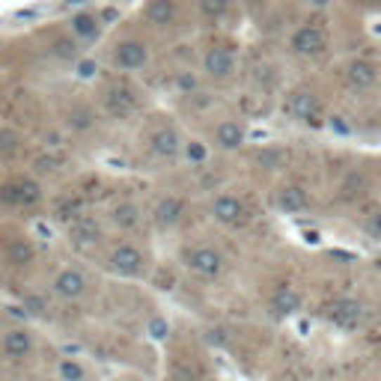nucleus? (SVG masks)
Returning a JSON list of instances; mask_svg holds the SVG:
<instances>
[{"label": "nucleus", "mask_w": 381, "mask_h": 381, "mask_svg": "<svg viewBox=\"0 0 381 381\" xmlns=\"http://www.w3.org/2000/svg\"><path fill=\"white\" fill-rule=\"evenodd\" d=\"M39 197H42V188L30 176H15L6 185H0V200L12 209H27L33 202H39Z\"/></svg>", "instance_id": "f257e3e1"}, {"label": "nucleus", "mask_w": 381, "mask_h": 381, "mask_svg": "<svg viewBox=\"0 0 381 381\" xmlns=\"http://www.w3.org/2000/svg\"><path fill=\"white\" fill-rule=\"evenodd\" d=\"M143 265H146V257H143V250L141 247H134V245H117L110 250V259H108V269L113 274H120L125 277V280H131V277H141L143 274Z\"/></svg>", "instance_id": "f03ea898"}, {"label": "nucleus", "mask_w": 381, "mask_h": 381, "mask_svg": "<svg viewBox=\"0 0 381 381\" xmlns=\"http://www.w3.org/2000/svg\"><path fill=\"white\" fill-rule=\"evenodd\" d=\"M289 48H292V54H298V57H316V54H322V51L328 48V33L322 27L307 24V27L292 33Z\"/></svg>", "instance_id": "7ed1b4c3"}, {"label": "nucleus", "mask_w": 381, "mask_h": 381, "mask_svg": "<svg viewBox=\"0 0 381 381\" xmlns=\"http://www.w3.org/2000/svg\"><path fill=\"white\" fill-rule=\"evenodd\" d=\"M185 265L197 277H218L224 271V257L214 247H190L185 253Z\"/></svg>", "instance_id": "20e7f679"}, {"label": "nucleus", "mask_w": 381, "mask_h": 381, "mask_svg": "<svg viewBox=\"0 0 381 381\" xmlns=\"http://www.w3.org/2000/svg\"><path fill=\"white\" fill-rule=\"evenodd\" d=\"M137 105H141V98H137V93L131 90V86H125V84L110 86V90L105 93V110L110 113V117H117V120L131 117V113L137 110Z\"/></svg>", "instance_id": "39448f33"}, {"label": "nucleus", "mask_w": 381, "mask_h": 381, "mask_svg": "<svg viewBox=\"0 0 381 381\" xmlns=\"http://www.w3.org/2000/svg\"><path fill=\"white\" fill-rule=\"evenodd\" d=\"M182 149H185L182 137H179V131H176V129H170V125H161V129H155L149 134V152L155 158H161V161L176 158Z\"/></svg>", "instance_id": "423d86ee"}, {"label": "nucleus", "mask_w": 381, "mask_h": 381, "mask_svg": "<svg viewBox=\"0 0 381 381\" xmlns=\"http://www.w3.org/2000/svg\"><path fill=\"white\" fill-rule=\"evenodd\" d=\"M212 218L224 226H238L247 221V209L235 194H221L212 202Z\"/></svg>", "instance_id": "0eeeda50"}, {"label": "nucleus", "mask_w": 381, "mask_h": 381, "mask_svg": "<svg viewBox=\"0 0 381 381\" xmlns=\"http://www.w3.org/2000/svg\"><path fill=\"white\" fill-rule=\"evenodd\" d=\"M113 60H117V66L122 72H137V69L146 66L149 48L143 42H137V39H125V42L117 45V51H113Z\"/></svg>", "instance_id": "6e6552de"}, {"label": "nucleus", "mask_w": 381, "mask_h": 381, "mask_svg": "<svg viewBox=\"0 0 381 381\" xmlns=\"http://www.w3.org/2000/svg\"><path fill=\"white\" fill-rule=\"evenodd\" d=\"M286 110L292 113L295 120H304V122H310V125H322V120H319V101H316V96L310 93V90H295L289 96V101H286Z\"/></svg>", "instance_id": "1a4fd4ad"}, {"label": "nucleus", "mask_w": 381, "mask_h": 381, "mask_svg": "<svg viewBox=\"0 0 381 381\" xmlns=\"http://www.w3.org/2000/svg\"><path fill=\"white\" fill-rule=\"evenodd\" d=\"M328 319H331L337 328L354 331V328L361 325V319H363V307L358 301H351V298H340V301H334L331 307H328Z\"/></svg>", "instance_id": "9d476101"}, {"label": "nucleus", "mask_w": 381, "mask_h": 381, "mask_svg": "<svg viewBox=\"0 0 381 381\" xmlns=\"http://www.w3.org/2000/svg\"><path fill=\"white\" fill-rule=\"evenodd\" d=\"M202 69H206L209 78H230V72L235 69V57L233 51L226 45H214L206 51V57H202Z\"/></svg>", "instance_id": "9b49d317"}, {"label": "nucleus", "mask_w": 381, "mask_h": 381, "mask_svg": "<svg viewBox=\"0 0 381 381\" xmlns=\"http://www.w3.org/2000/svg\"><path fill=\"white\" fill-rule=\"evenodd\" d=\"M274 206L289 212V214H298V212H304L310 206V194H307V188L304 185H283L280 190H277V197H274Z\"/></svg>", "instance_id": "f8f14e48"}, {"label": "nucleus", "mask_w": 381, "mask_h": 381, "mask_svg": "<svg viewBox=\"0 0 381 381\" xmlns=\"http://www.w3.org/2000/svg\"><path fill=\"white\" fill-rule=\"evenodd\" d=\"M84 292H86V277L81 271L66 269V271H60L54 277V295L66 298V301H75V298H81Z\"/></svg>", "instance_id": "ddd939ff"}, {"label": "nucleus", "mask_w": 381, "mask_h": 381, "mask_svg": "<svg viewBox=\"0 0 381 381\" xmlns=\"http://www.w3.org/2000/svg\"><path fill=\"white\" fill-rule=\"evenodd\" d=\"M152 218H155L158 226L170 230V226H176V224L185 218V200H179V197H161V200L155 202V212H152Z\"/></svg>", "instance_id": "4468645a"}, {"label": "nucleus", "mask_w": 381, "mask_h": 381, "mask_svg": "<svg viewBox=\"0 0 381 381\" xmlns=\"http://www.w3.org/2000/svg\"><path fill=\"white\" fill-rule=\"evenodd\" d=\"M346 81H349L351 90H370V86H375V81H378V72L370 60H354L346 69Z\"/></svg>", "instance_id": "2eb2a0df"}, {"label": "nucleus", "mask_w": 381, "mask_h": 381, "mask_svg": "<svg viewBox=\"0 0 381 381\" xmlns=\"http://www.w3.org/2000/svg\"><path fill=\"white\" fill-rule=\"evenodd\" d=\"M4 351L9 354V358H27V354L33 351V337L24 331V328H12V331L4 334Z\"/></svg>", "instance_id": "dca6fc26"}, {"label": "nucleus", "mask_w": 381, "mask_h": 381, "mask_svg": "<svg viewBox=\"0 0 381 381\" xmlns=\"http://www.w3.org/2000/svg\"><path fill=\"white\" fill-rule=\"evenodd\" d=\"M214 141H218L221 149H241V143H245V125L235 122V120H226L218 125V131H214Z\"/></svg>", "instance_id": "f3484780"}, {"label": "nucleus", "mask_w": 381, "mask_h": 381, "mask_svg": "<svg viewBox=\"0 0 381 381\" xmlns=\"http://www.w3.org/2000/svg\"><path fill=\"white\" fill-rule=\"evenodd\" d=\"M72 241L78 247H93L101 241V230H98V224L93 218H78L72 224Z\"/></svg>", "instance_id": "a211bd4d"}, {"label": "nucleus", "mask_w": 381, "mask_h": 381, "mask_svg": "<svg viewBox=\"0 0 381 381\" xmlns=\"http://www.w3.org/2000/svg\"><path fill=\"white\" fill-rule=\"evenodd\" d=\"M271 307L280 316H292V313L301 310V295L292 286H277L274 295H271Z\"/></svg>", "instance_id": "6ab92c4d"}, {"label": "nucleus", "mask_w": 381, "mask_h": 381, "mask_svg": "<svg viewBox=\"0 0 381 381\" xmlns=\"http://www.w3.org/2000/svg\"><path fill=\"white\" fill-rule=\"evenodd\" d=\"M72 33L78 36L81 42H96L98 33H101V24L96 15H86V12H81V15L72 18Z\"/></svg>", "instance_id": "aec40b11"}, {"label": "nucleus", "mask_w": 381, "mask_h": 381, "mask_svg": "<svg viewBox=\"0 0 381 381\" xmlns=\"http://www.w3.org/2000/svg\"><path fill=\"white\" fill-rule=\"evenodd\" d=\"M146 18L155 21L158 27H170L173 18H176V4L173 0H152L146 6Z\"/></svg>", "instance_id": "412c9836"}, {"label": "nucleus", "mask_w": 381, "mask_h": 381, "mask_svg": "<svg viewBox=\"0 0 381 381\" xmlns=\"http://www.w3.org/2000/svg\"><path fill=\"white\" fill-rule=\"evenodd\" d=\"M110 221L120 226V230H134L137 224H141V212H137L134 202H120L117 209H113Z\"/></svg>", "instance_id": "4be33fe9"}, {"label": "nucleus", "mask_w": 381, "mask_h": 381, "mask_svg": "<svg viewBox=\"0 0 381 381\" xmlns=\"http://www.w3.org/2000/svg\"><path fill=\"white\" fill-rule=\"evenodd\" d=\"M6 259H9L12 265H18V269L30 265V262H33V247H30V241L15 238V241H12V245L6 247Z\"/></svg>", "instance_id": "5701e85b"}, {"label": "nucleus", "mask_w": 381, "mask_h": 381, "mask_svg": "<svg viewBox=\"0 0 381 381\" xmlns=\"http://www.w3.org/2000/svg\"><path fill=\"white\" fill-rule=\"evenodd\" d=\"M363 188H366L363 173H349L346 179H342V185H340V197L342 200H358L363 194Z\"/></svg>", "instance_id": "b1692460"}, {"label": "nucleus", "mask_w": 381, "mask_h": 381, "mask_svg": "<svg viewBox=\"0 0 381 381\" xmlns=\"http://www.w3.org/2000/svg\"><path fill=\"white\" fill-rule=\"evenodd\" d=\"M57 375H60V381H84V378H86L84 366H81V363H75L72 358L60 361V366H57Z\"/></svg>", "instance_id": "393cba45"}, {"label": "nucleus", "mask_w": 381, "mask_h": 381, "mask_svg": "<svg viewBox=\"0 0 381 381\" xmlns=\"http://www.w3.org/2000/svg\"><path fill=\"white\" fill-rule=\"evenodd\" d=\"M72 129H78V131H90L93 125H96V117H93V110H86V108H78V110H72Z\"/></svg>", "instance_id": "a878e982"}, {"label": "nucleus", "mask_w": 381, "mask_h": 381, "mask_svg": "<svg viewBox=\"0 0 381 381\" xmlns=\"http://www.w3.org/2000/svg\"><path fill=\"white\" fill-rule=\"evenodd\" d=\"M18 149H21V137L15 131H0V155L9 158V155H15Z\"/></svg>", "instance_id": "bb28decb"}, {"label": "nucleus", "mask_w": 381, "mask_h": 381, "mask_svg": "<svg viewBox=\"0 0 381 381\" xmlns=\"http://www.w3.org/2000/svg\"><path fill=\"white\" fill-rule=\"evenodd\" d=\"M230 9V0H200V12L206 18H221Z\"/></svg>", "instance_id": "cd10ccee"}, {"label": "nucleus", "mask_w": 381, "mask_h": 381, "mask_svg": "<svg viewBox=\"0 0 381 381\" xmlns=\"http://www.w3.org/2000/svg\"><path fill=\"white\" fill-rule=\"evenodd\" d=\"M185 158H188L190 164H206V158H209L206 143H200V141H188V143H185Z\"/></svg>", "instance_id": "c85d7f7f"}, {"label": "nucleus", "mask_w": 381, "mask_h": 381, "mask_svg": "<svg viewBox=\"0 0 381 381\" xmlns=\"http://www.w3.org/2000/svg\"><path fill=\"white\" fill-rule=\"evenodd\" d=\"M280 158H283V152L280 149H262L259 155H257V161H259V167H265V170H271V167H277L280 164Z\"/></svg>", "instance_id": "c756f323"}, {"label": "nucleus", "mask_w": 381, "mask_h": 381, "mask_svg": "<svg viewBox=\"0 0 381 381\" xmlns=\"http://www.w3.org/2000/svg\"><path fill=\"white\" fill-rule=\"evenodd\" d=\"M54 54H57L60 60H72V57H75V45H72L69 39H60V42H54Z\"/></svg>", "instance_id": "7c9ffc66"}, {"label": "nucleus", "mask_w": 381, "mask_h": 381, "mask_svg": "<svg viewBox=\"0 0 381 381\" xmlns=\"http://www.w3.org/2000/svg\"><path fill=\"white\" fill-rule=\"evenodd\" d=\"M78 75H81V78H93V75H96V63L93 60L78 63Z\"/></svg>", "instance_id": "2f4dec72"}, {"label": "nucleus", "mask_w": 381, "mask_h": 381, "mask_svg": "<svg viewBox=\"0 0 381 381\" xmlns=\"http://www.w3.org/2000/svg\"><path fill=\"white\" fill-rule=\"evenodd\" d=\"M149 331H152V337H158V340H161V337H167V325H164L161 319H155V322L149 325Z\"/></svg>", "instance_id": "473e14b6"}, {"label": "nucleus", "mask_w": 381, "mask_h": 381, "mask_svg": "<svg viewBox=\"0 0 381 381\" xmlns=\"http://www.w3.org/2000/svg\"><path fill=\"white\" fill-rule=\"evenodd\" d=\"M370 233L381 238V209H378V212L373 214V221H370Z\"/></svg>", "instance_id": "72a5a7b5"}, {"label": "nucleus", "mask_w": 381, "mask_h": 381, "mask_svg": "<svg viewBox=\"0 0 381 381\" xmlns=\"http://www.w3.org/2000/svg\"><path fill=\"white\" fill-rule=\"evenodd\" d=\"M105 21H117V9H105V15H101Z\"/></svg>", "instance_id": "f704fd0d"}, {"label": "nucleus", "mask_w": 381, "mask_h": 381, "mask_svg": "<svg viewBox=\"0 0 381 381\" xmlns=\"http://www.w3.org/2000/svg\"><path fill=\"white\" fill-rule=\"evenodd\" d=\"M358 4H363V6H370V4H373V6H375V4H381V0H358Z\"/></svg>", "instance_id": "c9c22d12"}, {"label": "nucleus", "mask_w": 381, "mask_h": 381, "mask_svg": "<svg viewBox=\"0 0 381 381\" xmlns=\"http://www.w3.org/2000/svg\"><path fill=\"white\" fill-rule=\"evenodd\" d=\"M313 4H316V6H325V4H328V0H313Z\"/></svg>", "instance_id": "e433bc0d"}]
</instances>
